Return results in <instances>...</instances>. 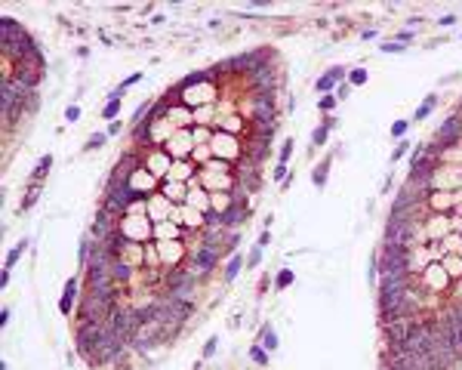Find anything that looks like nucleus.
Returning <instances> with one entry per match:
<instances>
[{
    "mask_svg": "<svg viewBox=\"0 0 462 370\" xmlns=\"http://www.w3.org/2000/svg\"><path fill=\"white\" fill-rule=\"evenodd\" d=\"M407 148H410V142H407V139H401V142H398V148H395V154H391V157H395V160H401L404 154H407Z\"/></svg>",
    "mask_w": 462,
    "mask_h": 370,
    "instance_id": "nucleus-41",
    "label": "nucleus"
},
{
    "mask_svg": "<svg viewBox=\"0 0 462 370\" xmlns=\"http://www.w3.org/2000/svg\"><path fill=\"white\" fill-rule=\"evenodd\" d=\"M327 136H330V126H327V123H320V126H318V130H315V133H311V148H315V145L320 148L323 142H327Z\"/></svg>",
    "mask_w": 462,
    "mask_h": 370,
    "instance_id": "nucleus-26",
    "label": "nucleus"
},
{
    "mask_svg": "<svg viewBox=\"0 0 462 370\" xmlns=\"http://www.w3.org/2000/svg\"><path fill=\"white\" fill-rule=\"evenodd\" d=\"M240 222H244V210H240V204L234 201L231 207H225V210H222V225H225V228H237Z\"/></svg>",
    "mask_w": 462,
    "mask_h": 370,
    "instance_id": "nucleus-10",
    "label": "nucleus"
},
{
    "mask_svg": "<svg viewBox=\"0 0 462 370\" xmlns=\"http://www.w3.org/2000/svg\"><path fill=\"white\" fill-rule=\"evenodd\" d=\"M157 247H160V262H167V265H173L176 259L185 256V244L182 241H164V244H157Z\"/></svg>",
    "mask_w": 462,
    "mask_h": 370,
    "instance_id": "nucleus-9",
    "label": "nucleus"
},
{
    "mask_svg": "<svg viewBox=\"0 0 462 370\" xmlns=\"http://www.w3.org/2000/svg\"><path fill=\"white\" fill-rule=\"evenodd\" d=\"M407 130H410V121H395V123H391V136H395L398 142L407 136Z\"/></svg>",
    "mask_w": 462,
    "mask_h": 370,
    "instance_id": "nucleus-31",
    "label": "nucleus"
},
{
    "mask_svg": "<svg viewBox=\"0 0 462 370\" xmlns=\"http://www.w3.org/2000/svg\"><path fill=\"white\" fill-rule=\"evenodd\" d=\"M348 92H351V84H342V87H339V92H336V99H345Z\"/></svg>",
    "mask_w": 462,
    "mask_h": 370,
    "instance_id": "nucleus-47",
    "label": "nucleus"
},
{
    "mask_svg": "<svg viewBox=\"0 0 462 370\" xmlns=\"http://www.w3.org/2000/svg\"><path fill=\"white\" fill-rule=\"evenodd\" d=\"M50 167H53V154H43V157H40V164L34 167V173H31V182H34V185H40V182L46 179V170H50Z\"/></svg>",
    "mask_w": 462,
    "mask_h": 370,
    "instance_id": "nucleus-19",
    "label": "nucleus"
},
{
    "mask_svg": "<svg viewBox=\"0 0 462 370\" xmlns=\"http://www.w3.org/2000/svg\"><path fill=\"white\" fill-rule=\"evenodd\" d=\"M74 293H77V278H68V284H65V293H62V296H71V299H77Z\"/></svg>",
    "mask_w": 462,
    "mask_h": 370,
    "instance_id": "nucleus-40",
    "label": "nucleus"
},
{
    "mask_svg": "<svg viewBox=\"0 0 462 370\" xmlns=\"http://www.w3.org/2000/svg\"><path fill=\"white\" fill-rule=\"evenodd\" d=\"M293 278H296V275H293L290 269H284L281 275H277V281H274V287H277V290H284V287H290V284H293Z\"/></svg>",
    "mask_w": 462,
    "mask_h": 370,
    "instance_id": "nucleus-32",
    "label": "nucleus"
},
{
    "mask_svg": "<svg viewBox=\"0 0 462 370\" xmlns=\"http://www.w3.org/2000/svg\"><path fill=\"white\" fill-rule=\"evenodd\" d=\"M330 164H333V157H323L320 164L315 167V173H311V182H315L318 188H323V185H327V173H330Z\"/></svg>",
    "mask_w": 462,
    "mask_h": 370,
    "instance_id": "nucleus-14",
    "label": "nucleus"
},
{
    "mask_svg": "<svg viewBox=\"0 0 462 370\" xmlns=\"http://www.w3.org/2000/svg\"><path fill=\"white\" fill-rule=\"evenodd\" d=\"M120 235L126 238V241H145L148 235H154V228L148 225V219L145 216H123L120 219Z\"/></svg>",
    "mask_w": 462,
    "mask_h": 370,
    "instance_id": "nucleus-4",
    "label": "nucleus"
},
{
    "mask_svg": "<svg viewBox=\"0 0 462 370\" xmlns=\"http://www.w3.org/2000/svg\"><path fill=\"white\" fill-rule=\"evenodd\" d=\"M382 53L398 56V53H407V46H404V43H398V40H385V43H382Z\"/></svg>",
    "mask_w": 462,
    "mask_h": 370,
    "instance_id": "nucleus-35",
    "label": "nucleus"
},
{
    "mask_svg": "<svg viewBox=\"0 0 462 370\" xmlns=\"http://www.w3.org/2000/svg\"><path fill=\"white\" fill-rule=\"evenodd\" d=\"M43 74H46V59H43V53H40V46H37V50H31L25 59L16 62L13 80H19L25 90H37V84L43 80Z\"/></svg>",
    "mask_w": 462,
    "mask_h": 370,
    "instance_id": "nucleus-1",
    "label": "nucleus"
},
{
    "mask_svg": "<svg viewBox=\"0 0 462 370\" xmlns=\"http://www.w3.org/2000/svg\"><path fill=\"white\" fill-rule=\"evenodd\" d=\"M139 80H142V71H136V74H130V77H126V80H123V84H120V87H117V90H120V92H123V90H130V87H133V84H139Z\"/></svg>",
    "mask_w": 462,
    "mask_h": 370,
    "instance_id": "nucleus-39",
    "label": "nucleus"
},
{
    "mask_svg": "<svg viewBox=\"0 0 462 370\" xmlns=\"http://www.w3.org/2000/svg\"><path fill=\"white\" fill-rule=\"evenodd\" d=\"M361 37H364V40H373V37H376V28H367V31H361Z\"/></svg>",
    "mask_w": 462,
    "mask_h": 370,
    "instance_id": "nucleus-48",
    "label": "nucleus"
},
{
    "mask_svg": "<svg viewBox=\"0 0 462 370\" xmlns=\"http://www.w3.org/2000/svg\"><path fill=\"white\" fill-rule=\"evenodd\" d=\"M441 265L447 269L450 278H462V256H459V253H450V256H444Z\"/></svg>",
    "mask_w": 462,
    "mask_h": 370,
    "instance_id": "nucleus-15",
    "label": "nucleus"
},
{
    "mask_svg": "<svg viewBox=\"0 0 462 370\" xmlns=\"http://www.w3.org/2000/svg\"><path fill=\"white\" fill-rule=\"evenodd\" d=\"M37 198H40V185H34V182H28V194H25V201L19 204V210L25 213V210H31L34 204H37Z\"/></svg>",
    "mask_w": 462,
    "mask_h": 370,
    "instance_id": "nucleus-21",
    "label": "nucleus"
},
{
    "mask_svg": "<svg viewBox=\"0 0 462 370\" xmlns=\"http://www.w3.org/2000/svg\"><path fill=\"white\" fill-rule=\"evenodd\" d=\"M164 198L182 204V201H188V191H185V185H179V182H164Z\"/></svg>",
    "mask_w": 462,
    "mask_h": 370,
    "instance_id": "nucleus-13",
    "label": "nucleus"
},
{
    "mask_svg": "<svg viewBox=\"0 0 462 370\" xmlns=\"http://www.w3.org/2000/svg\"><path fill=\"white\" fill-rule=\"evenodd\" d=\"M336 105H339V99H336V92H327V96H320V102H318V108H320L323 114H327V118H330V114H333V111H336Z\"/></svg>",
    "mask_w": 462,
    "mask_h": 370,
    "instance_id": "nucleus-23",
    "label": "nucleus"
},
{
    "mask_svg": "<svg viewBox=\"0 0 462 370\" xmlns=\"http://www.w3.org/2000/svg\"><path fill=\"white\" fill-rule=\"evenodd\" d=\"M268 244H271V235H268V228H265L259 235V247H268Z\"/></svg>",
    "mask_w": 462,
    "mask_h": 370,
    "instance_id": "nucleus-46",
    "label": "nucleus"
},
{
    "mask_svg": "<svg viewBox=\"0 0 462 370\" xmlns=\"http://www.w3.org/2000/svg\"><path fill=\"white\" fill-rule=\"evenodd\" d=\"M25 250H28V238H22V241H19V244H16L13 250H9V253H6V262H3V272H13V265H16V262H19L22 256H25Z\"/></svg>",
    "mask_w": 462,
    "mask_h": 370,
    "instance_id": "nucleus-12",
    "label": "nucleus"
},
{
    "mask_svg": "<svg viewBox=\"0 0 462 370\" xmlns=\"http://www.w3.org/2000/svg\"><path fill=\"white\" fill-rule=\"evenodd\" d=\"M206 198H210L206 191H188V204H194V210H206V207L213 204V201H206Z\"/></svg>",
    "mask_w": 462,
    "mask_h": 370,
    "instance_id": "nucleus-24",
    "label": "nucleus"
},
{
    "mask_svg": "<svg viewBox=\"0 0 462 370\" xmlns=\"http://www.w3.org/2000/svg\"><path fill=\"white\" fill-rule=\"evenodd\" d=\"M419 281H422V290L425 293H437V290H447L453 278L447 275V269H444L441 262H432V265H425V269H422Z\"/></svg>",
    "mask_w": 462,
    "mask_h": 370,
    "instance_id": "nucleus-3",
    "label": "nucleus"
},
{
    "mask_svg": "<svg viewBox=\"0 0 462 370\" xmlns=\"http://www.w3.org/2000/svg\"><path fill=\"white\" fill-rule=\"evenodd\" d=\"M210 148H213V154H216L219 160H228V157H240V154H244V148L237 145V139H234V136H228V133H222V130L213 136Z\"/></svg>",
    "mask_w": 462,
    "mask_h": 370,
    "instance_id": "nucleus-6",
    "label": "nucleus"
},
{
    "mask_svg": "<svg viewBox=\"0 0 462 370\" xmlns=\"http://www.w3.org/2000/svg\"><path fill=\"white\" fill-rule=\"evenodd\" d=\"M422 315H413V318H391V321H382V333H385V345H404L413 330L419 327Z\"/></svg>",
    "mask_w": 462,
    "mask_h": 370,
    "instance_id": "nucleus-2",
    "label": "nucleus"
},
{
    "mask_svg": "<svg viewBox=\"0 0 462 370\" xmlns=\"http://www.w3.org/2000/svg\"><path fill=\"white\" fill-rule=\"evenodd\" d=\"M210 152H213L210 145H198V148L191 152V160H206V157H210Z\"/></svg>",
    "mask_w": 462,
    "mask_h": 370,
    "instance_id": "nucleus-37",
    "label": "nucleus"
},
{
    "mask_svg": "<svg viewBox=\"0 0 462 370\" xmlns=\"http://www.w3.org/2000/svg\"><path fill=\"white\" fill-rule=\"evenodd\" d=\"M194 139H191V130H179L176 136L167 142V154L173 160H191V152H194Z\"/></svg>",
    "mask_w": 462,
    "mask_h": 370,
    "instance_id": "nucleus-5",
    "label": "nucleus"
},
{
    "mask_svg": "<svg viewBox=\"0 0 462 370\" xmlns=\"http://www.w3.org/2000/svg\"><path fill=\"white\" fill-rule=\"evenodd\" d=\"M191 139H194V145H203L206 139L213 142V136H210V130H206V126H191Z\"/></svg>",
    "mask_w": 462,
    "mask_h": 370,
    "instance_id": "nucleus-28",
    "label": "nucleus"
},
{
    "mask_svg": "<svg viewBox=\"0 0 462 370\" xmlns=\"http://www.w3.org/2000/svg\"><path fill=\"white\" fill-rule=\"evenodd\" d=\"M65 121H68V123L80 121V108H77V105H68V111H65Z\"/></svg>",
    "mask_w": 462,
    "mask_h": 370,
    "instance_id": "nucleus-42",
    "label": "nucleus"
},
{
    "mask_svg": "<svg viewBox=\"0 0 462 370\" xmlns=\"http://www.w3.org/2000/svg\"><path fill=\"white\" fill-rule=\"evenodd\" d=\"M262 250H265V247H259V244L253 247V253H250V256H247V265H250V269H256V265L262 262Z\"/></svg>",
    "mask_w": 462,
    "mask_h": 370,
    "instance_id": "nucleus-36",
    "label": "nucleus"
},
{
    "mask_svg": "<svg viewBox=\"0 0 462 370\" xmlns=\"http://www.w3.org/2000/svg\"><path fill=\"white\" fill-rule=\"evenodd\" d=\"M271 176H274V182H287V164H277V170Z\"/></svg>",
    "mask_w": 462,
    "mask_h": 370,
    "instance_id": "nucleus-43",
    "label": "nucleus"
},
{
    "mask_svg": "<svg viewBox=\"0 0 462 370\" xmlns=\"http://www.w3.org/2000/svg\"><path fill=\"white\" fill-rule=\"evenodd\" d=\"M244 269V256L240 253H234V256L228 259V265H225V272H222V281H234L237 278V272Z\"/></svg>",
    "mask_w": 462,
    "mask_h": 370,
    "instance_id": "nucleus-16",
    "label": "nucleus"
},
{
    "mask_svg": "<svg viewBox=\"0 0 462 370\" xmlns=\"http://www.w3.org/2000/svg\"><path fill=\"white\" fill-rule=\"evenodd\" d=\"M105 142H108V133H92L87 139V152H96V148H102Z\"/></svg>",
    "mask_w": 462,
    "mask_h": 370,
    "instance_id": "nucleus-27",
    "label": "nucleus"
},
{
    "mask_svg": "<svg viewBox=\"0 0 462 370\" xmlns=\"http://www.w3.org/2000/svg\"><path fill=\"white\" fill-rule=\"evenodd\" d=\"M216 349H219V339H216V337H210V339H206V345H203V358H213V355H216Z\"/></svg>",
    "mask_w": 462,
    "mask_h": 370,
    "instance_id": "nucleus-38",
    "label": "nucleus"
},
{
    "mask_svg": "<svg viewBox=\"0 0 462 370\" xmlns=\"http://www.w3.org/2000/svg\"><path fill=\"white\" fill-rule=\"evenodd\" d=\"M170 173H173V179H188V173H194V160H176Z\"/></svg>",
    "mask_w": 462,
    "mask_h": 370,
    "instance_id": "nucleus-22",
    "label": "nucleus"
},
{
    "mask_svg": "<svg viewBox=\"0 0 462 370\" xmlns=\"http://www.w3.org/2000/svg\"><path fill=\"white\" fill-rule=\"evenodd\" d=\"M250 358H253V364H259V367H268V352L259 349V345H253L250 349Z\"/></svg>",
    "mask_w": 462,
    "mask_h": 370,
    "instance_id": "nucleus-29",
    "label": "nucleus"
},
{
    "mask_svg": "<svg viewBox=\"0 0 462 370\" xmlns=\"http://www.w3.org/2000/svg\"><path fill=\"white\" fill-rule=\"evenodd\" d=\"M293 148H296V145H293V139H287V142L281 145V154H277V160H281V164H287V160L293 157Z\"/></svg>",
    "mask_w": 462,
    "mask_h": 370,
    "instance_id": "nucleus-34",
    "label": "nucleus"
},
{
    "mask_svg": "<svg viewBox=\"0 0 462 370\" xmlns=\"http://www.w3.org/2000/svg\"><path fill=\"white\" fill-rule=\"evenodd\" d=\"M154 185H157V176H154V173H148L145 167H142V170H136V173H133V179H130V188H133L136 194L154 191Z\"/></svg>",
    "mask_w": 462,
    "mask_h": 370,
    "instance_id": "nucleus-8",
    "label": "nucleus"
},
{
    "mask_svg": "<svg viewBox=\"0 0 462 370\" xmlns=\"http://www.w3.org/2000/svg\"><path fill=\"white\" fill-rule=\"evenodd\" d=\"M120 130H123V123H120V121H111V123H108V130H105V133H108V136H117Z\"/></svg>",
    "mask_w": 462,
    "mask_h": 370,
    "instance_id": "nucleus-44",
    "label": "nucleus"
},
{
    "mask_svg": "<svg viewBox=\"0 0 462 370\" xmlns=\"http://www.w3.org/2000/svg\"><path fill=\"white\" fill-rule=\"evenodd\" d=\"M145 170L154 173L157 179H164L167 173L173 170V157L167 154V148H148V154H145Z\"/></svg>",
    "mask_w": 462,
    "mask_h": 370,
    "instance_id": "nucleus-7",
    "label": "nucleus"
},
{
    "mask_svg": "<svg viewBox=\"0 0 462 370\" xmlns=\"http://www.w3.org/2000/svg\"><path fill=\"white\" fill-rule=\"evenodd\" d=\"M333 87H336V80H333L330 74H323V77L318 80V84H315V90H318V92H323V96H327V92H330Z\"/></svg>",
    "mask_w": 462,
    "mask_h": 370,
    "instance_id": "nucleus-33",
    "label": "nucleus"
},
{
    "mask_svg": "<svg viewBox=\"0 0 462 370\" xmlns=\"http://www.w3.org/2000/svg\"><path fill=\"white\" fill-rule=\"evenodd\" d=\"M434 108H437V92H432V96H425V102H422L419 108H416L413 121H425V118H429V114H432Z\"/></svg>",
    "mask_w": 462,
    "mask_h": 370,
    "instance_id": "nucleus-17",
    "label": "nucleus"
},
{
    "mask_svg": "<svg viewBox=\"0 0 462 370\" xmlns=\"http://www.w3.org/2000/svg\"><path fill=\"white\" fill-rule=\"evenodd\" d=\"M120 96H123L120 90H114L111 96H108L105 108H102V118H105V121H117V114H120Z\"/></svg>",
    "mask_w": 462,
    "mask_h": 370,
    "instance_id": "nucleus-11",
    "label": "nucleus"
},
{
    "mask_svg": "<svg viewBox=\"0 0 462 370\" xmlns=\"http://www.w3.org/2000/svg\"><path fill=\"white\" fill-rule=\"evenodd\" d=\"M148 213V201L145 198H139V201H133L130 207H126V213L123 216H145Z\"/></svg>",
    "mask_w": 462,
    "mask_h": 370,
    "instance_id": "nucleus-25",
    "label": "nucleus"
},
{
    "mask_svg": "<svg viewBox=\"0 0 462 370\" xmlns=\"http://www.w3.org/2000/svg\"><path fill=\"white\" fill-rule=\"evenodd\" d=\"M154 235L157 238H179L182 231H179L176 222H154Z\"/></svg>",
    "mask_w": 462,
    "mask_h": 370,
    "instance_id": "nucleus-20",
    "label": "nucleus"
},
{
    "mask_svg": "<svg viewBox=\"0 0 462 370\" xmlns=\"http://www.w3.org/2000/svg\"><path fill=\"white\" fill-rule=\"evenodd\" d=\"M348 84H351V87L367 84V68H354V71H348Z\"/></svg>",
    "mask_w": 462,
    "mask_h": 370,
    "instance_id": "nucleus-30",
    "label": "nucleus"
},
{
    "mask_svg": "<svg viewBox=\"0 0 462 370\" xmlns=\"http://www.w3.org/2000/svg\"><path fill=\"white\" fill-rule=\"evenodd\" d=\"M437 25H441V28H450V25H456V16H441V19H437Z\"/></svg>",
    "mask_w": 462,
    "mask_h": 370,
    "instance_id": "nucleus-45",
    "label": "nucleus"
},
{
    "mask_svg": "<svg viewBox=\"0 0 462 370\" xmlns=\"http://www.w3.org/2000/svg\"><path fill=\"white\" fill-rule=\"evenodd\" d=\"M259 337H262V345H265V352H274V349H277V333H274V327H271L268 321L262 324Z\"/></svg>",
    "mask_w": 462,
    "mask_h": 370,
    "instance_id": "nucleus-18",
    "label": "nucleus"
}]
</instances>
